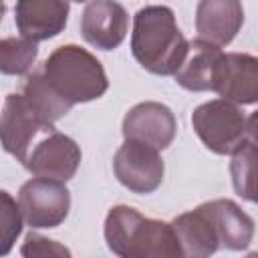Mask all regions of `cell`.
<instances>
[{"instance_id": "cell-3", "label": "cell", "mask_w": 258, "mask_h": 258, "mask_svg": "<svg viewBox=\"0 0 258 258\" xmlns=\"http://www.w3.org/2000/svg\"><path fill=\"white\" fill-rule=\"evenodd\" d=\"M42 73L48 83L73 105L95 101L109 89L103 64L95 54L77 44L54 48L44 60Z\"/></svg>"}, {"instance_id": "cell-1", "label": "cell", "mask_w": 258, "mask_h": 258, "mask_svg": "<svg viewBox=\"0 0 258 258\" xmlns=\"http://www.w3.org/2000/svg\"><path fill=\"white\" fill-rule=\"evenodd\" d=\"M131 52L153 75L169 77L179 71L189 52V42L181 34L171 8L145 6L135 14Z\"/></svg>"}, {"instance_id": "cell-4", "label": "cell", "mask_w": 258, "mask_h": 258, "mask_svg": "<svg viewBox=\"0 0 258 258\" xmlns=\"http://www.w3.org/2000/svg\"><path fill=\"white\" fill-rule=\"evenodd\" d=\"M191 127L202 143L218 155L234 153L248 135L244 113L228 99H214L200 105L191 113Z\"/></svg>"}, {"instance_id": "cell-19", "label": "cell", "mask_w": 258, "mask_h": 258, "mask_svg": "<svg viewBox=\"0 0 258 258\" xmlns=\"http://www.w3.org/2000/svg\"><path fill=\"white\" fill-rule=\"evenodd\" d=\"M38 56L36 40L26 36H6L0 42V71L4 75H26Z\"/></svg>"}, {"instance_id": "cell-10", "label": "cell", "mask_w": 258, "mask_h": 258, "mask_svg": "<svg viewBox=\"0 0 258 258\" xmlns=\"http://www.w3.org/2000/svg\"><path fill=\"white\" fill-rule=\"evenodd\" d=\"M175 115L171 109L157 101H143L131 107L123 119V137L149 143L157 149L171 145L175 137Z\"/></svg>"}, {"instance_id": "cell-7", "label": "cell", "mask_w": 258, "mask_h": 258, "mask_svg": "<svg viewBox=\"0 0 258 258\" xmlns=\"http://www.w3.org/2000/svg\"><path fill=\"white\" fill-rule=\"evenodd\" d=\"M54 127L50 123L42 121L30 109L22 93H12L6 97L4 109H2V121H0L2 145H4V151L14 155L20 163L26 161L38 137L46 135Z\"/></svg>"}, {"instance_id": "cell-6", "label": "cell", "mask_w": 258, "mask_h": 258, "mask_svg": "<svg viewBox=\"0 0 258 258\" xmlns=\"http://www.w3.org/2000/svg\"><path fill=\"white\" fill-rule=\"evenodd\" d=\"M113 171L129 191L151 194L161 185L165 167L157 147L137 139H125L113 157Z\"/></svg>"}, {"instance_id": "cell-20", "label": "cell", "mask_w": 258, "mask_h": 258, "mask_svg": "<svg viewBox=\"0 0 258 258\" xmlns=\"http://www.w3.org/2000/svg\"><path fill=\"white\" fill-rule=\"evenodd\" d=\"M0 198H2V254H8L14 240L20 236L24 218L8 191H2Z\"/></svg>"}, {"instance_id": "cell-22", "label": "cell", "mask_w": 258, "mask_h": 258, "mask_svg": "<svg viewBox=\"0 0 258 258\" xmlns=\"http://www.w3.org/2000/svg\"><path fill=\"white\" fill-rule=\"evenodd\" d=\"M246 127H248V135H250V139L258 145V111H254V113L246 119Z\"/></svg>"}, {"instance_id": "cell-23", "label": "cell", "mask_w": 258, "mask_h": 258, "mask_svg": "<svg viewBox=\"0 0 258 258\" xmlns=\"http://www.w3.org/2000/svg\"><path fill=\"white\" fill-rule=\"evenodd\" d=\"M71 2H87V0H71Z\"/></svg>"}, {"instance_id": "cell-18", "label": "cell", "mask_w": 258, "mask_h": 258, "mask_svg": "<svg viewBox=\"0 0 258 258\" xmlns=\"http://www.w3.org/2000/svg\"><path fill=\"white\" fill-rule=\"evenodd\" d=\"M230 175L240 198L258 204V145L244 141L232 153Z\"/></svg>"}, {"instance_id": "cell-14", "label": "cell", "mask_w": 258, "mask_h": 258, "mask_svg": "<svg viewBox=\"0 0 258 258\" xmlns=\"http://www.w3.org/2000/svg\"><path fill=\"white\" fill-rule=\"evenodd\" d=\"M212 222L222 248L246 250L254 238V220L232 200H210L198 206Z\"/></svg>"}, {"instance_id": "cell-9", "label": "cell", "mask_w": 258, "mask_h": 258, "mask_svg": "<svg viewBox=\"0 0 258 258\" xmlns=\"http://www.w3.org/2000/svg\"><path fill=\"white\" fill-rule=\"evenodd\" d=\"M127 28V10L117 0H91L83 10L81 34L91 46L99 50L117 48L125 40Z\"/></svg>"}, {"instance_id": "cell-8", "label": "cell", "mask_w": 258, "mask_h": 258, "mask_svg": "<svg viewBox=\"0 0 258 258\" xmlns=\"http://www.w3.org/2000/svg\"><path fill=\"white\" fill-rule=\"evenodd\" d=\"M22 165L34 177L69 181L81 165V147L69 135L52 129L34 143Z\"/></svg>"}, {"instance_id": "cell-13", "label": "cell", "mask_w": 258, "mask_h": 258, "mask_svg": "<svg viewBox=\"0 0 258 258\" xmlns=\"http://www.w3.org/2000/svg\"><path fill=\"white\" fill-rule=\"evenodd\" d=\"M244 24L240 0H200L196 10L198 38L216 46L230 44Z\"/></svg>"}, {"instance_id": "cell-21", "label": "cell", "mask_w": 258, "mask_h": 258, "mask_svg": "<svg viewBox=\"0 0 258 258\" xmlns=\"http://www.w3.org/2000/svg\"><path fill=\"white\" fill-rule=\"evenodd\" d=\"M20 252H22V256H28V258H32V256H40V258H46V256H71V252L64 246H60L58 242L48 240V238H44L40 234H34V232H30L26 236Z\"/></svg>"}, {"instance_id": "cell-17", "label": "cell", "mask_w": 258, "mask_h": 258, "mask_svg": "<svg viewBox=\"0 0 258 258\" xmlns=\"http://www.w3.org/2000/svg\"><path fill=\"white\" fill-rule=\"evenodd\" d=\"M22 97L26 99V103L30 105V109L46 123H54L58 119H62L73 103L67 101L50 83L48 79L44 77L42 69L40 71H34L32 75L26 77L24 85H22Z\"/></svg>"}, {"instance_id": "cell-11", "label": "cell", "mask_w": 258, "mask_h": 258, "mask_svg": "<svg viewBox=\"0 0 258 258\" xmlns=\"http://www.w3.org/2000/svg\"><path fill=\"white\" fill-rule=\"evenodd\" d=\"M214 91L236 105L258 103V56L246 52H228L222 56Z\"/></svg>"}, {"instance_id": "cell-2", "label": "cell", "mask_w": 258, "mask_h": 258, "mask_svg": "<svg viewBox=\"0 0 258 258\" xmlns=\"http://www.w3.org/2000/svg\"><path fill=\"white\" fill-rule=\"evenodd\" d=\"M105 240L121 258H179L183 256L171 224L145 218L135 208L115 206L105 220Z\"/></svg>"}, {"instance_id": "cell-12", "label": "cell", "mask_w": 258, "mask_h": 258, "mask_svg": "<svg viewBox=\"0 0 258 258\" xmlns=\"http://www.w3.org/2000/svg\"><path fill=\"white\" fill-rule=\"evenodd\" d=\"M69 20V0H16L14 22L22 36L48 40L60 34Z\"/></svg>"}, {"instance_id": "cell-15", "label": "cell", "mask_w": 258, "mask_h": 258, "mask_svg": "<svg viewBox=\"0 0 258 258\" xmlns=\"http://www.w3.org/2000/svg\"><path fill=\"white\" fill-rule=\"evenodd\" d=\"M224 52L220 46L206 42V40H194L189 42V52L179 67V71L173 75L175 83L187 91H214L216 83V71L222 60Z\"/></svg>"}, {"instance_id": "cell-16", "label": "cell", "mask_w": 258, "mask_h": 258, "mask_svg": "<svg viewBox=\"0 0 258 258\" xmlns=\"http://www.w3.org/2000/svg\"><path fill=\"white\" fill-rule=\"evenodd\" d=\"M171 226H173V232L177 236L183 256L204 258L222 248L212 222L206 218V214L200 208L179 214L171 222Z\"/></svg>"}, {"instance_id": "cell-5", "label": "cell", "mask_w": 258, "mask_h": 258, "mask_svg": "<svg viewBox=\"0 0 258 258\" xmlns=\"http://www.w3.org/2000/svg\"><path fill=\"white\" fill-rule=\"evenodd\" d=\"M18 208L30 228H56L69 216L71 194L64 181L32 177L18 191Z\"/></svg>"}]
</instances>
